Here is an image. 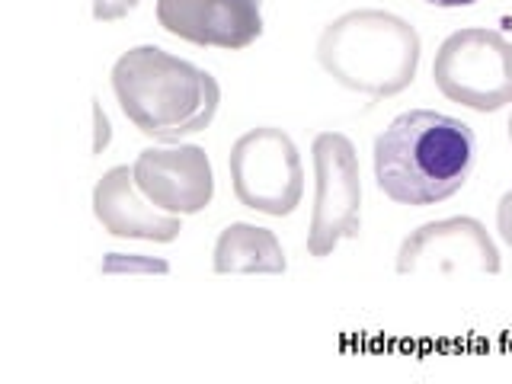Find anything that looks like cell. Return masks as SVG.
I'll return each mask as SVG.
<instances>
[{"label":"cell","mask_w":512,"mask_h":384,"mask_svg":"<svg viewBox=\"0 0 512 384\" xmlns=\"http://www.w3.org/2000/svg\"><path fill=\"white\" fill-rule=\"evenodd\" d=\"M375 183L397 205H439L468 183L477 138L468 122L410 109L375 138Z\"/></svg>","instance_id":"cell-1"},{"label":"cell","mask_w":512,"mask_h":384,"mask_svg":"<svg viewBox=\"0 0 512 384\" xmlns=\"http://www.w3.org/2000/svg\"><path fill=\"white\" fill-rule=\"evenodd\" d=\"M112 93L141 135L180 141L212 125L221 87L218 80L157 45H138L112 64Z\"/></svg>","instance_id":"cell-2"},{"label":"cell","mask_w":512,"mask_h":384,"mask_svg":"<svg viewBox=\"0 0 512 384\" xmlns=\"http://www.w3.org/2000/svg\"><path fill=\"white\" fill-rule=\"evenodd\" d=\"M420 55V32L388 10H349L317 39L320 68L340 87L375 100L404 93L420 71Z\"/></svg>","instance_id":"cell-3"},{"label":"cell","mask_w":512,"mask_h":384,"mask_svg":"<svg viewBox=\"0 0 512 384\" xmlns=\"http://www.w3.org/2000/svg\"><path fill=\"white\" fill-rule=\"evenodd\" d=\"M432 80L445 100L474 112L512 103V42L496 29L468 26L452 32L432 61Z\"/></svg>","instance_id":"cell-4"},{"label":"cell","mask_w":512,"mask_h":384,"mask_svg":"<svg viewBox=\"0 0 512 384\" xmlns=\"http://www.w3.org/2000/svg\"><path fill=\"white\" fill-rule=\"evenodd\" d=\"M231 186L244 208L285 218L301 205L304 164L292 135L276 125H260L240 135L228 154Z\"/></svg>","instance_id":"cell-5"},{"label":"cell","mask_w":512,"mask_h":384,"mask_svg":"<svg viewBox=\"0 0 512 384\" xmlns=\"http://www.w3.org/2000/svg\"><path fill=\"white\" fill-rule=\"evenodd\" d=\"M314 157V208L308 253L330 256L340 240L362 231V170L356 144L340 132H320L311 144Z\"/></svg>","instance_id":"cell-6"},{"label":"cell","mask_w":512,"mask_h":384,"mask_svg":"<svg viewBox=\"0 0 512 384\" xmlns=\"http://www.w3.org/2000/svg\"><path fill=\"white\" fill-rule=\"evenodd\" d=\"M474 269V272H496L503 269L500 250H496L493 237L477 218L455 215L442 221H429L416 228L397 250V272L400 276H413V272H442V276H455V272Z\"/></svg>","instance_id":"cell-7"},{"label":"cell","mask_w":512,"mask_h":384,"mask_svg":"<svg viewBox=\"0 0 512 384\" xmlns=\"http://www.w3.org/2000/svg\"><path fill=\"white\" fill-rule=\"evenodd\" d=\"M132 170L138 189L170 215H199L215 199V170L199 144L148 148Z\"/></svg>","instance_id":"cell-8"},{"label":"cell","mask_w":512,"mask_h":384,"mask_svg":"<svg viewBox=\"0 0 512 384\" xmlns=\"http://www.w3.org/2000/svg\"><path fill=\"white\" fill-rule=\"evenodd\" d=\"M157 23L199 48L240 52L263 36L260 0H157Z\"/></svg>","instance_id":"cell-9"},{"label":"cell","mask_w":512,"mask_h":384,"mask_svg":"<svg viewBox=\"0 0 512 384\" xmlns=\"http://www.w3.org/2000/svg\"><path fill=\"white\" fill-rule=\"evenodd\" d=\"M93 215L103 231L125 240H154V244H173L180 237V215H170L138 189L132 167H112L100 176L93 189Z\"/></svg>","instance_id":"cell-10"},{"label":"cell","mask_w":512,"mask_h":384,"mask_svg":"<svg viewBox=\"0 0 512 384\" xmlns=\"http://www.w3.org/2000/svg\"><path fill=\"white\" fill-rule=\"evenodd\" d=\"M285 266V250L269 228L234 221L215 240L212 269L218 276H231V272H285Z\"/></svg>","instance_id":"cell-11"},{"label":"cell","mask_w":512,"mask_h":384,"mask_svg":"<svg viewBox=\"0 0 512 384\" xmlns=\"http://www.w3.org/2000/svg\"><path fill=\"white\" fill-rule=\"evenodd\" d=\"M170 266L164 260H144V256H122L109 253V260L103 263V272H167Z\"/></svg>","instance_id":"cell-12"},{"label":"cell","mask_w":512,"mask_h":384,"mask_svg":"<svg viewBox=\"0 0 512 384\" xmlns=\"http://www.w3.org/2000/svg\"><path fill=\"white\" fill-rule=\"evenodd\" d=\"M138 7V0H93V20L96 23H116Z\"/></svg>","instance_id":"cell-13"},{"label":"cell","mask_w":512,"mask_h":384,"mask_svg":"<svg viewBox=\"0 0 512 384\" xmlns=\"http://www.w3.org/2000/svg\"><path fill=\"white\" fill-rule=\"evenodd\" d=\"M496 231H500L503 244L512 250V189L500 199V205H496Z\"/></svg>","instance_id":"cell-14"},{"label":"cell","mask_w":512,"mask_h":384,"mask_svg":"<svg viewBox=\"0 0 512 384\" xmlns=\"http://www.w3.org/2000/svg\"><path fill=\"white\" fill-rule=\"evenodd\" d=\"M93 116H96V144H93V148L100 151V148H106V141H109V122H106L100 106H93Z\"/></svg>","instance_id":"cell-15"},{"label":"cell","mask_w":512,"mask_h":384,"mask_svg":"<svg viewBox=\"0 0 512 384\" xmlns=\"http://www.w3.org/2000/svg\"><path fill=\"white\" fill-rule=\"evenodd\" d=\"M426 4H432V7H471V4H477V0H426Z\"/></svg>","instance_id":"cell-16"},{"label":"cell","mask_w":512,"mask_h":384,"mask_svg":"<svg viewBox=\"0 0 512 384\" xmlns=\"http://www.w3.org/2000/svg\"><path fill=\"white\" fill-rule=\"evenodd\" d=\"M509 141H512V116H509Z\"/></svg>","instance_id":"cell-17"}]
</instances>
